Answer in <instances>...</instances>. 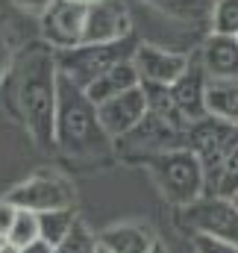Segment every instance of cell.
Masks as SVG:
<instances>
[{"instance_id":"6da1fadb","label":"cell","mask_w":238,"mask_h":253,"mask_svg":"<svg viewBox=\"0 0 238 253\" xmlns=\"http://www.w3.org/2000/svg\"><path fill=\"white\" fill-rule=\"evenodd\" d=\"M6 85H9V109L27 126L30 138L41 150L56 147V97H59L56 50L44 39L21 47L6 77Z\"/></svg>"},{"instance_id":"7a4b0ae2","label":"cell","mask_w":238,"mask_h":253,"mask_svg":"<svg viewBox=\"0 0 238 253\" xmlns=\"http://www.w3.org/2000/svg\"><path fill=\"white\" fill-rule=\"evenodd\" d=\"M56 147L74 159H100L115 147V138L100 121L97 103L88 97L85 85L74 83L59 71L56 85Z\"/></svg>"},{"instance_id":"3957f363","label":"cell","mask_w":238,"mask_h":253,"mask_svg":"<svg viewBox=\"0 0 238 253\" xmlns=\"http://www.w3.org/2000/svg\"><path fill=\"white\" fill-rule=\"evenodd\" d=\"M150 168L153 183L159 186L162 197L171 200L174 206H191L194 200H200L209 191V180L203 171V162L197 159V153L182 144L174 150H162L156 156H150L144 162Z\"/></svg>"},{"instance_id":"277c9868","label":"cell","mask_w":238,"mask_h":253,"mask_svg":"<svg viewBox=\"0 0 238 253\" xmlns=\"http://www.w3.org/2000/svg\"><path fill=\"white\" fill-rule=\"evenodd\" d=\"M138 42H141L138 36H129V39H120V42H85V44L71 47V50H56L59 71L65 77H71L74 83L88 85L100 74H106L109 68L132 59Z\"/></svg>"},{"instance_id":"5b68a950","label":"cell","mask_w":238,"mask_h":253,"mask_svg":"<svg viewBox=\"0 0 238 253\" xmlns=\"http://www.w3.org/2000/svg\"><path fill=\"white\" fill-rule=\"evenodd\" d=\"M185 144L203 162V171H206V180H209V191H212L218 174H221L224 159L230 156V150L238 144V126L224 121V118H215V115H203V118H197V121L188 124Z\"/></svg>"},{"instance_id":"8992f818","label":"cell","mask_w":238,"mask_h":253,"mask_svg":"<svg viewBox=\"0 0 238 253\" xmlns=\"http://www.w3.org/2000/svg\"><path fill=\"white\" fill-rule=\"evenodd\" d=\"M185 132L188 124H177V121H168L162 115H153L147 112V118L135 126L132 132L120 135L115 141V150L126 159H135V162H147L150 156L162 153V150H174L185 144Z\"/></svg>"},{"instance_id":"52a82bcc","label":"cell","mask_w":238,"mask_h":253,"mask_svg":"<svg viewBox=\"0 0 238 253\" xmlns=\"http://www.w3.org/2000/svg\"><path fill=\"white\" fill-rule=\"evenodd\" d=\"M185 224L194 233L224 239V242L238 248V206L233 197L206 191L200 200L185 206Z\"/></svg>"},{"instance_id":"ba28073f","label":"cell","mask_w":238,"mask_h":253,"mask_svg":"<svg viewBox=\"0 0 238 253\" xmlns=\"http://www.w3.org/2000/svg\"><path fill=\"white\" fill-rule=\"evenodd\" d=\"M88 3L79 0H53V6L39 18V33L53 50H71L85 44Z\"/></svg>"},{"instance_id":"9c48e42d","label":"cell","mask_w":238,"mask_h":253,"mask_svg":"<svg viewBox=\"0 0 238 253\" xmlns=\"http://www.w3.org/2000/svg\"><path fill=\"white\" fill-rule=\"evenodd\" d=\"M9 200H15L21 209H33V212H50V209H68L77 206V194L74 186L62 177H30L24 183H18L9 191Z\"/></svg>"},{"instance_id":"30bf717a","label":"cell","mask_w":238,"mask_h":253,"mask_svg":"<svg viewBox=\"0 0 238 253\" xmlns=\"http://www.w3.org/2000/svg\"><path fill=\"white\" fill-rule=\"evenodd\" d=\"M132 59H135L138 74H141V83L174 85L179 77L185 74V68L191 62V53H188V50L159 47V44H150V42H138Z\"/></svg>"},{"instance_id":"8fae6325","label":"cell","mask_w":238,"mask_h":253,"mask_svg":"<svg viewBox=\"0 0 238 253\" xmlns=\"http://www.w3.org/2000/svg\"><path fill=\"white\" fill-rule=\"evenodd\" d=\"M135 36L132 9L126 0H94L88 3L85 42H120Z\"/></svg>"},{"instance_id":"7c38bea8","label":"cell","mask_w":238,"mask_h":253,"mask_svg":"<svg viewBox=\"0 0 238 253\" xmlns=\"http://www.w3.org/2000/svg\"><path fill=\"white\" fill-rule=\"evenodd\" d=\"M100 109V121L106 126V132L118 141L120 135L132 132L135 126L147 118V94H144V85H135L129 91H123L118 97L106 100V103H97Z\"/></svg>"},{"instance_id":"4fadbf2b","label":"cell","mask_w":238,"mask_h":253,"mask_svg":"<svg viewBox=\"0 0 238 253\" xmlns=\"http://www.w3.org/2000/svg\"><path fill=\"white\" fill-rule=\"evenodd\" d=\"M209 71L203 68L200 62V53L194 50L191 53V62L185 68V74L179 77L177 83L171 85V94H174V103H177L179 115L191 124V121H197V118H203V115H209V109H206V91H209Z\"/></svg>"},{"instance_id":"5bb4252c","label":"cell","mask_w":238,"mask_h":253,"mask_svg":"<svg viewBox=\"0 0 238 253\" xmlns=\"http://www.w3.org/2000/svg\"><path fill=\"white\" fill-rule=\"evenodd\" d=\"M200 62L209 77H238V39L224 33H209L200 44Z\"/></svg>"},{"instance_id":"9a60e30c","label":"cell","mask_w":238,"mask_h":253,"mask_svg":"<svg viewBox=\"0 0 238 253\" xmlns=\"http://www.w3.org/2000/svg\"><path fill=\"white\" fill-rule=\"evenodd\" d=\"M135 85H141V74H138V68H135V59H126V62L109 68L106 74H100L94 83H88L85 91H88V97H91L94 103H106V100L118 97L123 91L135 88Z\"/></svg>"},{"instance_id":"2e32d148","label":"cell","mask_w":238,"mask_h":253,"mask_svg":"<svg viewBox=\"0 0 238 253\" xmlns=\"http://www.w3.org/2000/svg\"><path fill=\"white\" fill-rule=\"evenodd\" d=\"M100 245L112 253H150L156 248V239L141 224H115L100 233Z\"/></svg>"},{"instance_id":"e0dca14e","label":"cell","mask_w":238,"mask_h":253,"mask_svg":"<svg viewBox=\"0 0 238 253\" xmlns=\"http://www.w3.org/2000/svg\"><path fill=\"white\" fill-rule=\"evenodd\" d=\"M206 109L215 118L238 126V77H212L206 91Z\"/></svg>"},{"instance_id":"ac0fdd59","label":"cell","mask_w":238,"mask_h":253,"mask_svg":"<svg viewBox=\"0 0 238 253\" xmlns=\"http://www.w3.org/2000/svg\"><path fill=\"white\" fill-rule=\"evenodd\" d=\"M39 221H41V239H47L56 248L62 239L74 230V224L79 221V215H77V206H68V209L39 212Z\"/></svg>"},{"instance_id":"d6986e66","label":"cell","mask_w":238,"mask_h":253,"mask_svg":"<svg viewBox=\"0 0 238 253\" xmlns=\"http://www.w3.org/2000/svg\"><path fill=\"white\" fill-rule=\"evenodd\" d=\"M56 253H100V236L91 233L88 224H82V218L74 224V230L56 245Z\"/></svg>"},{"instance_id":"ffe728a7","label":"cell","mask_w":238,"mask_h":253,"mask_svg":"<svg viewBox=\"0 0 238 253\" xmlns=\"http://www.w3.org/2000/svg\"><path fill=\"white\" fill-rule=\"evenodd\" d=\"M6 239H9L12 245H18V248H27V245H33L36 239H41V221H39V212H33V209H21Z\"/></svg>"},{"instance_id":"44dd1931","label":"cell","mask_w":238,"mask_h":253,"mask_svg":"<svg viewBox=\"0 0 238 253\" xmlns=\"http://www.w3.org/2000/svg\"><path fill=\"white\" fill-rule=\"evenodd\" d=\"M212 33H224V36L238 33V0H215L212 3Z\"/></svg>"},{"instance_id":"7402d4cb","label":"cell","mask_w":238,"mask_h":253,"mask_svg":"<svg viewBox=\"0 0 238 253\" xmlns=\"http://www.w3.org/2000/svg\"><path fill=\"white\" fill-rule=\"evenodd\" d=\"M212 191H215V194H224V197H236L238 194V144L230 150V156L224 159L221 174H218Z\"/></svg>"},{"instance_id":"603a6c76","label":"cell","mask_w":238,"mask_h":253,"mask_svg":"<svg viewBox=\"0 0 238 253\" xmlns=\"http://www.w3.org/2000/svg\"><path fill=\"white\" fill-rule=\"evenodd\" d=\"M15 56H18V47H15V42L9 39L6 27H0V85L6 83V77H9V71H12V62H15Z\"/></svg>"},{"instance_id":"cb8c5ba5","label":"cell","mask_w":238,"mask_h":253,"mask_svg":"<svg viewBox=\"0 0 238 253\" xmlns=\"http://www.w3.org/2000/svg\"><path fill=\"white\" fill-rule=\"evenodd\" d=\"M194 253H238V248L230 245V242H224V239L194 233Z\"/></svg>"},{"instance_id":"d4e9b609","label":"cell","mask_w":238,"mask_h":253,"mask_svg":"<svg viewBox=\"0 0 238 253\" xmlns=\"http://www.w3.org/2000/svg\"><path fill=\"white\" fill-rule=\"evenodd\" d=\"M18 212H21V206H18L15 200H9V197H3V200H0V236H3V239L9 236V230H12V224H15Z\"/></svg>"},{"instance_id":"484cf974","label":"cell","mask_w":238,"mask_h":253,"mask_svg":"<svg viewBox=\"0 0 238 253\" xmlns=\"http://www.w3.org/2000/svg\"><path fill=\"white\" fill-rule=\"evenodd\" d=\"M18 12H24V15H30V18H41L50 6H53V0H9Z\"/></svg>"},{"instance_id":"4316f807","label":"cell","mask_w":238,"mask_h":253,"mask_svg":"<svg viewBox=\"0 0 238 253\" xmlns=\"http://www.w3.org/2000/svg\"><path fill=\"white\" fill-rule=\"evenodd\" d=\"M21 253H56V248L47 242V239H36L33 245H27V248H21Z\"/></svg>"},{"instance_id":"83f0119b","label":"cell","mask_w":238,"mask_h":253,"mask_svg":"<svg viewBox=\"0 0 238 253\" xmlns=\"http://www.w3.org/2000/svg\"><path fill=\"white\" fill-rule=\"evenodd\" d=\"M0 253H21V248H18V245H12V242L6 239V245L0 248Z\"/></svg>"},{"instance_id":"f1b7e54d","label":"cell","mask_w":238,"mask_h":253,"mask_svg":"<svg viewBox=\"0 0 238 253\" xmlns=\"http://www.w3.org/2000/svg\"><path fill=\"white\" fill-rule=\"evenodd\" d=\"M150 253H168V251H165V245H162V242H156V248H153Z\"/></svg>"},{"instance_id":"f546056e","label":"cell","mask_w":238,"mask_h":253,"mask_svg":"<svg viewBox=\"0 0 238 253\" xmlns=\"http://www.w3.org/2000/svg\"><path fill=\"white\" fill-rule=\"evenodd\" d=\"M100 253H112V251H109V248H103V245H100Z\"/></svg>"},{"instance_id":"4dcf8cb0","label":"cell","mask_w":238,"mask_h":253,"mask_svg":"<svg viewBox=\"0 0 238 253\" xmlns=\"http://www.w3.org/2000/svg\"><path fill=\"white\" fill-rule=\"evenodd\" d=\"M3 245H6V239H3V236H0V248H3Z\"/></svg>"},{"instance_id":"1f68e13d","label":"cell","mask_w":238,"mask_h":253,"mask_svg":"<svg viewBox=\"0 0 238 253\" xmlns=\"http://www.w3.org/2000/svg\"><path fill=\"white\" fill-rule=\"evenodd\" d=\"M79 3H94V0H79Z\"/></svg>"},{"instance_id":"d6a6232c","label":"cell","mask_w":238,"mask_h":253,"mask_svg":"<svg viewBox=\"0 0 238 253\" xmlns=\"http://www.w3.org/2000/svg\"><path fill=\"white\" fill-rule=\"evenodd\" d=\"M233 200H236V206H238V194H236V197H233Z\"/></svg>"},{"instance_id":"836d02e7","label":"cell","mask_w":238,"mask_h":253,"mask_svg":"<svg viewBox=\"0 0 238 253\" xmlns=\"http://www.w3.org/2000/svg\"><path fill=\"white\" fill-rule=\"evenodd\" d=\"M236 39H238V33H236Z\"/></svg>"}]
</instances>
